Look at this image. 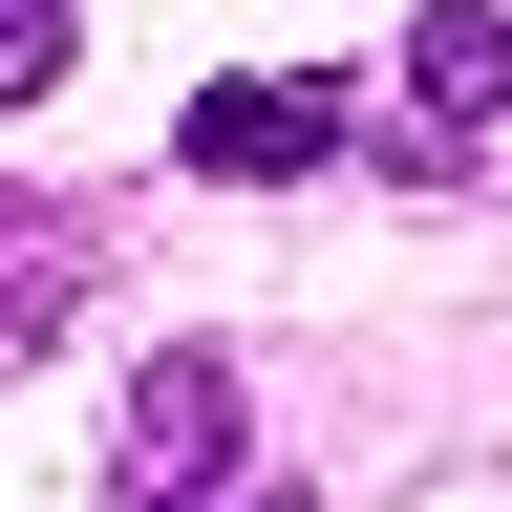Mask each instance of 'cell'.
Segmentation results:
<instances>
[{"instance_id":"7a4b0ae2","label":"cell","mask_w":512,"mask_h":512,"mask_svg":"<svg viewBox=\"0 0 512 512\" xmlns=\"http://www.w3.org/2000/svg\"><path fill=\"white\" fill-rule=\"evenodd\" d=\"M235 491H256V470H235V384L171 342L150 384H128V512H235Z\"/></svg>"},{"instance_id":"3957f363","label":"cell","mask_w":512,"mask_h":512,"mask_svg":"<svg viewBox=\"0 0 512 512\" xmlns=\"http://www.w3.org/2000/svg\"><path fill=\"white\" fill-rule=\"evenodd\" d=\"M406 107H427V150H470V128L512 107V22H491V0H427V43H406Z\"/></svg>"},{"instance_id":"277c9868","label":"cell","mask_w":512,"mask_h":512,"mask_svg":"<svg viewBox=\"0 0 512 512\" xmlns=\"http://www.w3.org/2000/svg\"><path fill=\"white\" fill-rule=\"evenodd\" d=\"M64 43H86L64 0H0V107H43V86H64Z\"/></svg>"},{"instance_id":"6da1fadb","label":"cell","mask_w":512,"mask_h":512,"mask_svg":"<svg viewBox=\"0 0 512 512\" xmlns=\"http://www.w3.org/2000/svg\"><path fill=\"white\" fill-rule=\"evenodd\" d=\"M342 86L320 64H235V86H192L171 107V171H214V192H278V171H342Z\"/></svg>"},{"instance_id":"5b68a950","label":"cell","mask_w":512,"mask_h":512,"mask_svg":"<svg viewBox=\"0 0 512 512\" xmlns=\"http://www.w3.org/2000/svg\"><path fill=\"white\" fill-rule=\"evenodd\" d=\"M43 299H64V235H0V342H22Z\"/></svg>"}]
</instances>
